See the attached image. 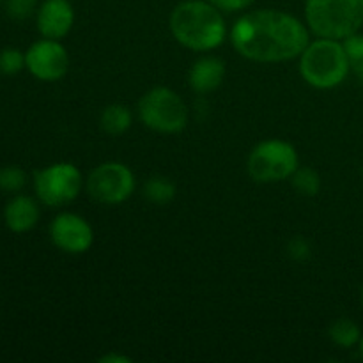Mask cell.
Masks as SVG:
<instances>
[{"label": "cell", "instance_id": "cell-19", "mask_svg": "<svg viewBox=\"0 0 363 363\" xmlns=\"http://www.w3.org/2000/svg\"><path fill=\"white\" fill-rule=\"evenodd\" d=\"M344 48H346L347 59H350L351 71L363 84V34L357 32V34L344 39Z\"/></svg>", "mask_w": 363, "mask_h": 363}, {"label": "cell", "instance_id": "cell-17", "mask_svg": "<svg viewBox=\"0 0 363 363\" xmlns=\"http://www.w3.org/2000/svg\"><path fill=\"white\" fill-rule=\"evenodd\" d=\"M289 181L294 190L303 197H315L321 191V176L312 167H298Z\"/></svg>", "mask_w": 363, "mask_h": 363}, {"label": "cell", "instance_id": "cell-22", "mask_svg": "<svg viewBox=\"0 0 363 363\" xmlns=\"http://www.w3.org/2000/svg\"><path fill=\"white\" fill-rule=\"evenodd\" d=\"M312 254V247L308 243V240H305L303 236H294L293 240L287 243V255H289L293 261H307Z\"/></svg>", "mask_w": 363, "mask_h": 363}, {"label": "cell", "instance_id": "cell-24", "mask_svg": "<svg viewBox=\"0 0 363 363\" xmlns=\"http://www.w3.org/2000/svg\"><path fill=\"white\" fill-rule=\"evenodd\" d=\"M98 362L99 363H131L133 362V358L121 353H105L103 357L98 358Z\"/></svg>", "mask_w": 363, "mask_h": 363}, {"label": "cell", "instance_id": "cell-23", "mask_svg": "<svg viewBox=\"0 0 363 363\" xmlns=\"http://www.w3.org/2000/svg\"><path fill=\"white\" fill-rule=\"evenodd\" d=\"M215 7H218L222 13H241L248 9L255 0H209Z\"/></svg>", "mask_w": 363, "mask_h": 363}, {"label": "cell", "instance_id": "cell-1", "mask_svg": "<svg viewBox=\"0 0 363 363\" xmlns=\"http://www.w3.org/2000/svg\"><path fill=\"white\" fill-rule=\"evenodd\" d=\"M229 39L245 59L277 64L298 59L311 43V30L305 21L286 11L255 9L234 21Z\"/></svg>", "mask_w": 363, "mask_h": 363}, {"label": "cell", "instance_id": "cell-8", "mask_svg": "<svg viewBox=\"0 0 363 363\" xmlns=\"http://www.w3.org/2000/svg\"><path fill=\"white\" fill-rule=\"evenodd\" d=\"M137 181L130 167L123 162H103L89 172L85 190L92 201L105 206L126 202L135 194Z\"/></svg>", "mask_w": 363, "mask_h": 363}, {"label": "cell", "instance_id": "cell-3", "mask_svg": "<svg viewBox=\"0 0 363 363\" xmlns=\"http://www.w3.org/2000/svg\"><path fill=\"white\" fill-rule=\"evenodd\" d=\"M298 59H300L301 78L311 87L321 91L339 87L351 71L344 41L339 39H311Z\"/></svg>", "mask_w": 363, "mask_h": 363}, {"label": "cell", "instance_id": "cell-2", "mask_svg": "<svg viewBox=\"0 0 363 363\" xmlns=\"http://www.w3.org/2000/svg\"><path fill=\"white\" fill-rule=\"evenodd\" d=\"M169 28L174 39L191 52L220 48L229 35L225 18L209 0H183L172 9Z\"/></svg>", "mask_w": 363, "mask_h": 363}, {"label": "cell", "instance_id": "cell-15", "mask_svg": "<svg viewBox=\"0 0 363 363\" xmlns=\"http://www.w3.org/2000/svg\"><path fill=\"white\" fill-rule=\"evenodd\" d=\"M362 330L353 319L340 318L330 325L328 337L335 346L344 347V350H351V347L358 346L362 339Z\"/></svg>", "mask_w": 363, "mask_h": 363}, {"label": "cell", "instance_id": "cell-13", "mask_svg": "<svg viewBox=\"0 0 363 363\" xmlns=\"http://www.w3.org/2000/svg\"><path fill=\"white\" fill-rule=\"evenodd\" d=\"M227 67L220 57L216 55H202L191 64L188 71V84L191 91L197 94H208L216 91L225 80Z\"/></svg>", "mask_w": 363, "mask_h": 363}, {"label": "cell", "instance_id": "cell-21", "mask_svg": "<svg viewBox=\"0 0 363 363\" xmlns=\"http://www.w3.org/2000/svg\"><path fill=\"white\" fill-rule=\"evenodd\" d=\"M6 9L13 20H27L38 11V0H6Z\"/></svg>", "mask_w": 363, "mask_h": 363}, {"label": "cell", "instance_id": "cell-26", "mask_svg": "<svg viewBox=\"0 0 363 363\" xmlns=\"http://www.w3.org/2000/svg\"><path fill=\"white\" fill-rule=\"evenodd\" d=\"M360 298H362V303H363V286H362V291H360Z\"/></svg>", "mask_w": 363, "mask_h": 363}, {"label": "cell", "instance_id": "cell-16", "mask_svg": "<svg viewBox=\"0 0 363 363\" xmlns=\"http://www.w3.org/2000/svg\"><path fill=\"white\" fill-rule=\"evenodd\" d=\"M142 191L151 204L163 206L176 197V184L165 176H152L145 181Z\"/></svg>", "mask_w": 363, "mask_h": 363}, {"label": "cell", "instance_id": "cell-7", "mask_svg": "<svg viewBox=\"0 0 363 363\" xmlns=\"http://www.w3.org/2000/svg\"><path fill=\"white\" fill-rule=\"evenodd\" d=\"M84 184V174L71 162L50 163L34 174L35 199L48 208H62L77 201Z\"/></svg>", "mask_w": 363, "mask_h": 363}, {"label": "cell", "instance_id": "cell-10", "mask_svg": "<svg viewBox=\"0 0 363 363\" xmlns=\"http://www.w3.org/2000/svg\"><path fill=\"white\" fill-rule=\"evenodd\" d=\"M48 236L53 247L69 255H80L91 250L94 243V230L84 216L62 211L50 222Z\"/></svg>", "mask_w": 363, "mask_h": 363}, {"label": "cell", "instance_id": "cell-4", "mask_svg": "<svg viewBox=\"0 0 363 363\" xmlns=\"http://www.w3.org/2000/svg\"><path fill=\"white\" fill-rule=\"evenodd\" d=\"M303 11L315 38L344 41L363 27V0H305Z\"/></svg>", "mask_w": 363, "mask_h": 363}, {"label": "cell", "instance_id": "cell-27", "mask_svg": "<svg viewBox=\"0 0 363 363\" xmlns=\"http://www.w3.org/2000/svg\"><path fill=\"white\" fill-rule=\"evenodd\" d=\"M0 4H2V0H0Z\"/></svg>", "mask_w": 363, "mask_h": 363}, {"label": "cell", "instance_id": "cell-5", "mask_svg": "<svg viewBox=\"0 0 363 363\" xmlns=\"http://www.w3.org/2000/svg\"><path fill=\"white\" fill-rule=\"evenodd\" d=\"M300 167V156L291 142L268 138L255 145L247 158V172L255 183L272 184L291 179Z\"/></svg>", "mask_w": 363, "mask_h": 363}, {"label": "cell", "instance_id": "cell-12", "mask_svg": "<svg viewBox=\"0 0 363 363\" xmlns=\"http://www.w3.org/2000/svg\"><path fill=\"white\" fill-rule=\"evenodd\" d=\"M41 218L38 199L30 195L14 194L4 208V223L14 234H25L34 229Z\"/></svg>", "mask_w": 363, "mask_h": 363}, {"label": "cell", "instance_id": "cell-20", "mask_svg": "<svg viewBox=\"0 0 363 363\" xmlns=\"http://www.w3.org/2000/svg\"><path fill=\"white\" fill-rule=\"evenodd\" d=\"M25 69V52L14 46L0 50V73L6 77H14Z\"/></svg>", "mask_w": 363, "mask_h": 363}, {"label": "cell", "instance_id": "cell-6", "mask_svg": "<svg viewBox=\"0 0 363 363\" xmlns=\"http://www.w3.org/2000/svg\"><path fill=\"white\" fill-rule=\"evenodd\" d=\"M138 117L151 131L174 135L186 128L188 106L172 89L152 87L138 101Z\"/></svg>", "mask_w": 363, "mask_h": 363}, {"label": "cell", "instance_id": "cell-9", "mask_svg": "<svg viewBox=\"0 0 363 363\" xmlns=\"http://www.w3.org/2000/svg\"><path fill=\"white\" fill-rule=\"evenodd\" d=\"M69 53L59 39L41 38L25 50V69L39 82L53 84L69 71Z\"/></svg>", "mask_w": 363, "mask_h": 363}, {"label": "cell", "instance_id": "cell-11", "mask_svg": "<svg viewBox=\"0 0 363 363\" xmlns=\"http://www.w3.org/2000/svg\"><path fill=\"white\" fill-rule=\"evenodd\" d=\"M74 25V9L69 0H43L35 11V28L41 38L64 39Z\"/></svg>", "mask_w": 363, "mask_h": 363}, {"label": "cell", "instance_id": "cell-18", "mask_svg": "<svg viewBox=\"0 0 363 363\" xmlns=\"http://www.w3.org/2000/svg\"><path fill=\"white\" fill-rule=\"evenodd\" d=\"M27 172L16 165L0 167V191L6 194H20L27 186Z\"/></svg>", "mask_w": 363, "mask_h": 363}, {"label": "cell", "instance_id": "cell-25", "mask_svg": "<svg viewBox=\"0 0 363 363\" xmlns=\"http://www.w3.org/2000/svg\"><path fill=\"white\" fill-rule=\"evenodd\" d=\"M358 346H360V354H362V358H363V335H362V339H360V344H358Z\"/></svg>", "mask_w": 363, "mask_h": 363}, {"label": "cell", "instance_id": "cell-14", "mask_svg": "<svg viewBox=\"0 0 363 363\" xmlns=\"http://www.w3.org/2000/svg\"><path fill=\"white\" fill-rule=\"evenodd\" d=\"M131 124H133V116H131L130 108L121 103L106 105L99 116V126L106 135H112V137L126 133Z\"/></svg>", "mask_w": 363, "mask_h": 363}]
</instances>
